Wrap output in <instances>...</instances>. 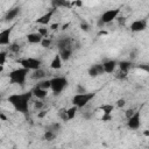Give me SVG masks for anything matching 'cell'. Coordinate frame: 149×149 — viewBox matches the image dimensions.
Listing matches in <instances>:
<instances>
[{"mask_svg": "<svg viewBox=\"0 0 149 149\" xmlns=\"http://www.w3.org/2000/svg\"><path fill=\"white\" fill-rule=\"evenodd\" d=\"M31 92H26V93H19V94H12L7 98L8 102L15 108V111L27 114L29 109V101L31 98Z\"/></svg>", "mask_w": 149, "mask_h": 149, "instance_id": "6da1fadb", "label": "cell"}, {"mask_svg": "<svg viewBox=\"0 0 149 149\" xmlns=\"http://www.w3.org/2000/svg\"><path fill=\"white\" fill-rule=\"evenodd\" d=\"M28 74H29V70H28V69H24V68L21 66V68H19V69H15V70L10 71L9 74H8V77H9V81H10V84L23 85Z\"/></svg>", "mask_w": 149, "mask_h": 149, "instance_id": "7a4b0ae2", "label": "cell"}, {"mask_svg": "<svg viewBox=\"0 0 149 149\" xmlns=\"http://www.w3.org/2000/svg\"><path fill=\"white\" fill-rule=\"evenodd\" d=\"M68 86V79L65 77H54L50 79V88L55 95H59Z\"/></svg>", "mask_w": 149, "mask_h": 149, "instance_id": "3957f363", "label": "cell"}, {"mask_svg": "<svg viewBox=\"0 0 149 149\" xmlns=\"http://www.w3.org/2000/svg\"><path fill=\"white\" fill-rule=\"evenodd\" d=\"M94 95H95V93H87V92L77 93L72 98V104L74 106H77L78 108H81V107L86 106L91 101V99L94 98Z\"/></svg>", "mask_w": 149, "mask_h": 149, "instance_id": "277c9868", "label": "cell"}, {"mask_svg": "<svg viewBox=\"0 0 149 149\" xmlns=\"http://www.w3.org/2000/svg\"><path fill=\"white\" fill-rule=\"evenodd\" d=\"M17 63L22 68L28 69L29 71H33V70H36V69L41 68V61L37 59V58H33V57H26V58L17 59Z\"/></svg>", "mask_w": 149, "mask_h": 149, "instance_id": "5b68a950", "label": "cell"}, {"mask_svg": "<svg viewBox=\"0 0 149 149\" xmlns=\"http://www.w3.org/2000/svg\"><path fill=\"white\" fill-rule=\"evenodd\" d=\"M119 13H120V9H119V8L108 9V10H106V12H104V13H102V15H101L100 20L104 22V24H106V23H109V22L114 21V20L118 17Z\"/></svg>", "mask_w": 149, "mask_h": 149, "instance_id": "8992f818", "label": "cell"}, {"mask_svg": "<svg viewBox=\"0 0 149 149\" xmlns=\"http://www.w3.org/2000/svg\"><path fill=\"white\" fill-rule=\"evenodd\" d=\"M140 125H141V115H140V112H135L132 116H129L127 119V126L128 128L130 129H139L140 128Z\"/></svg>", "mask_w": 149, "mask_h": 149, "instance_id": "52a82bcc", "label": "cell"}, {"mask_svg": "<svg viewBox=\"0 0 149 149\" xmlns=\"http://www.w3.org/2000/svg\"><path fill=\"white\" fill-rule=\"evenodd\" d=\"M88 76L92 77V78H95V77H99L101 74H104V68H102V64H93L90 66L88 69Z\"/></svg>", "mask_w": 149, "mask_h": 149, "instance_id": "ba28073f", "label": "cell"}, {"mask_svg": "<svg viewBox=\"0 0 149 149\" xmlns=\"http://www.w3.org/2000/svg\"><path fill=\"white\" fill-rule=\"evenodd\" d=\"M147 28V20H136L130 24V30L134 33L143 31Z\"/></svg>", "mask_w": 149, "mask_h": 149, "instance_id": "9c48e42d", "label": "cell"}, {"mask_svg": "<svg viewBox=\"0 0 149 149\" xmlns=\"http://www.w3.org/2000/svg\"><path fill=\"white\" fill-rule=\"evenodd\" d=\"M54 13H55V8L50 9L49 12H47L45 14H43L42 16H40V17L36 20V23H38V24H43V26H47V24L51 21Z\"/></svg>", "mask_w": 149, "mask_h": 149, "instance_id": "30bf717a", "label": "cell"}, {"mask_svg": "<svg viewBox=\"0 0 149 149\" xmlns=\"http://www.w3.org/2000/svg\"><path fill=\"white\" fill-rule=\"evenodd\" d=\"M10 34H12V28H6L0 31V45H7L9 44L10 41Z\"/></svg>", "mask_w": 149, "mask_h": 149, "instance_id": "8fae6325", "label": "cell"}, {"mask_svg": "<svg viewBox=\"0 0 149 149\" xmlns=\"http://www.w3.org/2000/svg\"><path fill=\"white\" fill-rule=\"evenodd\" d=\"M116 65H118V63H116V61H114V59L105 61V62L102 63L104 72H105V73H113V72L115 71V69H116Z\"/></svg>", "mask_w": 149, "mask_h": 149, "instance_id": "7c38bea8", "label": "cell"}, {"mask_svg": "<svg viewBox=\"0 0 149 149\" xmlns=\"http://www.w3.org/2000/svg\"><path fill=\"white\" fill-rule=\"evenodd\" d=\"M57 48L61 49H65V48H72V40L69 36H64L62 38H59L57 41Z\"/></svg>", "mask_w": 149, "mask_h": 149, "instance_id": "4fadbf2b", "label": "cell"}, {"mask_svg": "<svg viewBox=\"0 0 149 149\" xmlns=\"http://www.w3.org/2000/svg\"><path fill=\"white\" fill-rule=\"evenodd\" d=\"M42 38L43 37L38 33H30V34L27 35V41L30 44H38V43H41Z\"/></svg>", "mask_w": 149, "mask_h": 149, "instance_id": "5bb4252c", "label": "cell"}, {"mask_svg": "<svg viewBox=\"0 0 149 149\" xmlns=\"http://www.w3.org/2000/svg\"><path fill=\"white\" fill-rule=\"evenodd\" d=\"M31 94H33L34 97H36L37 99L43 100V99L48 95V90H43V88H40V87L35 86V87L33 88V91H31Z\"/></svg>", "mask_w": 149, "mask_h": 149, "instance_id": "9a60e30c", "label": "cell"}, {"mask_svg": "<svg viewBox=\"0 0 149 149\" xmlns=\"http://www.w3.org/2000/svg\"><path fill=\"white\" fill-rule=\"evenodd\" d=\"M19 14H20V7H14V8L9 9V10L6 13L5 20H6V21H12V20H14Z\"/></svg>", "mask_w": 149, "mask_h": 149, "instance_id": "2e32d148", "label": "cell"}, {"mask_svg": "<svg viewBox=\"0 0 149 149\" xmlns=\"http://www.w3.org/2000/svg\"><path fill=\"white\" fill-rule=\"evenodd\" d=\"M45 77V71L44 70H42L41 68L40 69H36V70H33V72H31V74H30V78L31 79H34V80H41V79H43Z\"/></svg>", "mask_w": 149, "mask_h": 149, "instance_id": "e0dca14e", "label": "cell"}, {"mask_svg": "<svg viewBox=\"0 0 149 149\" xmlns=\"http://www.w3.org/2000/svg\"><path fill=\"white\" fill-rule=\"evenodd\" d=\"M62 58V61H69L72 56V48H65V49H61L59 54H58Z\"/></svg>", "mask_w": 149, "mask_h": 149, "instance_id": "ac0fdd59", "label": "cell"}, {"mask_svg": "<svg viewBox=\"0 0 149 149\" xmlns=\"http://www.w3.org/2000/svg\"><path fill=\"white\" fill-rule=\"evenodd\" d=\"M61 68H62V58H61L59 55H56L52 58L51 63H50V69H52V70H59Z\"/></svg>", "mask_w": 149, "mask_h": 149, "instance_id": "d6986e66", "label": "cell"}, {"mask_svg": "<svg viewBox=\"0 0 149 149\" xmlns=\"http://www.w3.org/2000/svg\"><path fill=\"white\" fill-rule=\"evenodd\" d=\"M132 66H133V64L129 62V61H121L120 63H119V69H120V71H123V72H129V70L132 69Z\"/></svg>", "mask_w": 149, "mask_h": 149, "instance_id": "ffe728a7", "label": "cell"}, {"mask_svg": "<svg viewBox=\"0 0 149 149\" xmlns=\"http://www.w3.org/2000/svg\"><path fill=\"white\" fill-rule=\"evenodd\" d=\"M51 5L55 9L59 8V7H69L70 6L68 0H51Z\"/></svg>", "mask_w": 149, "mask_h": 149, "instance_id": "44dd1931", "label": "cell"}, {"mask_svg": "<svg viewBox=\"0 0 149 149\" xmlns=\"http://www.w3.org/2000/svg\"><path fill=\"white\" fill-rule=\"evenodd\" d=\"M77 111H78V107L77 106H72V107H70V108H68L66 109V114H68V119L69 120H72V119H74V116H76V114H77Z\"/></svg>", "mask_w": 149, "mask_h": 149, "instance_id": "7402d4cb", "label": "cell"}, {"mask_svg": "<svg viewBox=\"0 0 149 149\" xmlns=\"http://www.w3.org/2000/svg\"><path fill=\"white\" fill-rule=\"evenodd\" d=\"M37 87L43 88V90H49L50 88V79H44V80H38V83L36 84Z\"/></svg>", "mask_w": 149, "mask_h": 149, "instance_id": "603a6c76", "label": "cell"}, {"mask_svg": "<svg viewBox=\"0 0 149 149\" xmlns=\"http://www.w3.org/2000/svg\"><path fill=\"white\" fill-rule=\"evenodd\" d=\"M43 139L47 140V141H52V140H55V139H56V132L50 130V129L45 130V133H44V135H43Z\"/></svg>", "mask_w": 149, "mask_h": 149, "instance_id": "cb8c5ba5", "label": "cell"}, {"mask_svg": "<svg viewBox=\"0 0 149 149\" xmlns=\"http://www.w3.org/2000/svg\"><path fill=\"white\" fill-rule=\"evenodd\" d=\"M100 109L102 111L104 114H112V112L114 109V106L111 105V104H105V105L100 106Z\"/></svg>", "mask_w": 149, "mask_h": 149, "instance_id": "d4e9b609", "label": "cell"}, {"mask_svg": "<svg viewBox=\"0 0 149 149\" xmlns=\"http://www.w3.org/2000/svg\"><path fill=\"white\" fill-rule=\"evenodd\" d=\"M58 116H59L63 121H69L68 114H66V108H61L59 112H58Z\"/></svg>", "mask_w": 149, "mask_h": 149, "instance_id": "484cf974", "label": "cell"}, {"mask_svg": "<svg viewBox=\"0 0 149 149\" xmlns=\"http://www.w3.org/2000/svg\"><path fill=\"white\" fill-rule=\"evenodd\" d=\"M51 40L49 38V37H43L42 38V41H41V45L43 47V48H49L50 45H51Z\"/></svg>", "mask_w": 149, "mask_h": 149, "instance_id": "4316f807", "label": "cell"}, {"mask_svg": "<svg viewBox=\"0 0 149 149\" xmlns=\"http://www.w3.org/2000/svg\"><path fill=\"white\" fill-rule=\"evenodd\" d=\"M7 61V54L5 51H0V65H5Z\"/></svg>", "mask_w": 149, "mask_h": 149, "instance_id": "83f0119b", "label": "cell"}, {"mask_svg": "<svg viewBox=\"0 0 149 149\" xmlns=\"http://www.w3.org/2000/svg\"><path fill=\"white\" fill-rule=\"evenodd\" d=\"M37 33H38L42 37H47L48 34H49V31H48L47 28H38V29H37Z\"/></svg>", "mask_w": 149, "mask_h": 149, "instance_id": "f1b7e54d", "label": "cell"}, {"mask_svg": "<svg viewBox=\"0 0 149 149\" xmlns=\"http://www.w3.org/2000/svg\"><path fill=\"white\" fill-rule=\"evenodd\" d=\"M127 72H123V71H120L119 70V72L115 74V77L118 78V79H125V78H127Z\"/></svg>", "mask_w": 149, "mask_h": 149, "instance_id": "f546056e", "label": "cell"}, {"mask_svg": "<svg viewBox=\"0 0 149 149\" xmlns=\"http://www.w3.org/2000/svg\"><path fill=\"white\" fill-rule=\"evenodd\" d=\"M59 128H61V125L58 123V122H55V123H52L48 129H50V130H54V132H57V130H59Z\"/></svg>", "mask_w": 149, "mask_h": 149, "instance_id": "4dcf8cb0", "label": "cell"}, {"mask_svg": "<svg viewBox=\"0 0 149 149\" xmlns=\"http://www.w3.org/2000/svg\"><path fill=\"white\" fill-rule=\"evenodd\" d=\"M9 50H10V51L16 52V51H19V50H20V45H19L17 43H13V44H10V45H9Z\"/></svg>", "mask_w": 149, "mask_h": 149, "instance_id": "1f68e13d", "label": "cell"}, {"mask_svg": "<svg viewBox=\"0 0 149 149\" xmlns=\"http://www.w3.org/2000/svg\"><path fill=\"white\" fill-rule=\"evenodd\" d=\"M43 106H44V102L41 101V99L34 104V108H35V109H41V108H43Z\"/></svg>", "mask_w": 149, "mask_h": 149, "instance_id": "d6a6232c", "label": "cell"}, {"mask_svg": "<svg viewBox=\"0 0 149 149\" xmlns=\"http://www.w3.org/2000/svg\"><path fill=\"white\" fill-rule=\"evenodd\" d=\"M80 28H81V30H84V31H88V30H90V26H88L86 22H81V23H80Z\"/></svg>", "mask_w": 149, "mask_h": 149, "instance_id": "836d02e7", "label": "cell"}, {"mask_svg": "<svg viewBox=\"0 0 149 149\" xmlns=\"http://www.w3.org/2000/svg\"><path fill=\"white\" fill-rule=\"evenodd\" d=\"M134 113H135V111H134L133 108H129V109H127V111L125 112V115H126V118L128 119V118H129V116H132Z\"/></svg>", "mask_w": 149, "mask_h": 149, "instance_id": "e575fe53", "label": "cell"}, {"mask_svg": "<svg viewBox=\"0 0 149 149\" xmlns=\"http://www.w3.org/2000/svg\"><path fill=\"white\" fill-rule=\"evenodd\" d=\"M125 105H126V100H125V99H122V98H121V99H119V100L116 101V106H118V107H123Z\"/></svg>", "mask_w": 149, "mask_h": 149, "instance_id": "d590c367", "label": "cell"}, {"mask_svg": "<svg viewBox=\"0 0 149 149\" xmlns=\"http://www.w3.org/2000/svg\"><path fill=\"white\" fill-rule=\"evenodd\" d=\"M101 120L102 121H109V120H112V114H104L102 118H101Z\"/></svg>", "mask_w": 149, "mask_h": 149, "instance_id": "8d00e7d4", "label": "cell"}, {"mask_svg": "<svg viewBox=\"0 0 149 149\" xmlns=\"http://www.w3.org/2000/svg\"><path fill=\"white\" fill-rule=\"evenodd\" d=\"M118 19V21H119V24H123L125 22H126V17H123V16H121V17H116Z\"/></svg>", "mask_w": 149, "mask_h": 149, "instance_id": "74e56055", "label": "cell"}, {"mask_svg": "<svg viewBox=\"0 0 149 149\" xmlns=\"http://www.w3.org/2000/svg\"><path fill=\"white\" fill-rule=\"evenodd\" d=\"M58 27H59V24H58V23H54V24H51L50 29H51V30H56Z\"/></svg>", "mask_w": 149, "mask_h": 149, "instance_id": "f35d334b", "label": "cell"}, {"mask_svg": "<svg viewBox=\"0 0 149 149\" xmlns=\"http://www.w3.org/2000/svg\"><path fill=\"white\" fill-rule=\"evenodd\" d=\"M83 116H84L85 119H90V118H91V114L86 112V113H84V114H83Z\"/></svg>", "mask_w": 149, "mask_h": 149, "instance_id": "ab89813d", "label": "cell"}, {"mask_svg": "<svg viewBox=\"0 0 149 149\" xmlns=\"http://www.w3.org/2000/svg\"><path fill=\"white\" fill-rule=\"evenodd\" d=\"M135 52H136V50H134V51H133V52H130V54H129V56H130V58H132V59H133V58H135V57H136V56H135Z\"/></svg>", "mask_w": 149, "mask_h": 149, "instance_id": "60d3db41", "label": "cell"}, {"mask_svg": "<svg viewBox=\"0 0 149 149\" xmlns=\"http://www.w3.org/2000/svg\"><path fill=\"white\" fill-rule=\"evenodd\" d=\"M76 5H77V6H80V5H81V1L77 0V1H76Z\"/></svg>", "mask_w": 149, "mask_h": 149, "instance_id": "b9f144b4", "label": "cell"}, {"mask_svg": "<svg viewBox=\"0 0 149 149\" xmlns=\"http://www.w3.org/2000/svg\"><path fill=\"white\" fill-rule=\"evenodd\" d=\"M144 135H146V136H149V132H148V130H144Z\"/></svg>", "mask_w": 149, "mask_h": 149, "instance_id": "7bdbcfd3", "label": "cell"}, {"mask_svg": "<svg viewBox=\"0 0 149 149\" xmlns=\"http://www.w3.org/2000/svg\"><path fill=\"white\" fill-rule=\"evenodd\" d=\"M3 71V65H0V72H2Z\"/></svg>", "mask_w": 149, "mask_h": 149, "instance_id": "ee69618b", "label": "cell"}]
</instances>
